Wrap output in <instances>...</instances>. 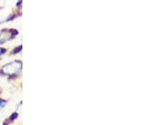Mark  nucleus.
I'll return each mask as SVG.
<instances>
[{
	"label": "nucleus",
	"mask_w": 150,
	"mask_h": 125,
	"mask_svg": "<svg viewBox=\"0 0 150 125\" xmlns=\"http://www.w3.org/2000/svg\"><path fill=\"white\" fill-rule=\"evenodd\" d=\"M21 70V63L18 61H13L9 64L5 65L2 68V71L7 74V75H12V74H16L19 72Z\"/></svg>",
	"instance_id": "nucleus-1"
},
{
	"label": "nucleus",
	"mask_w": 150,
	"mask_h": 125,
	"mask_svg": "<svg viewBox=\"0 0 150 125\" xmlns=\"http://www.w3.org/2000/svg\"><path fill=\"white\" fill-rule=\"evenodd\" d=\"M1 105H2V102L0 101V106H1Z\"/></svg>",
	"instance_id": "nucleus-2"
},
{
	"label": "nucleus",
	"mask_w": 150,
	"mask_h": 125,
	"mask_svg": "<svg viewBox=\"0 0 150 125\" xmlns=\"http://www.w3.org/2000/svg\"><path fill=\"white\" fill-rule=\"evenodd\" d=\"M0 51H1V50H0Z\"/></svg>",
	"instance_id": "nucleus-3"
}]
</instances>
